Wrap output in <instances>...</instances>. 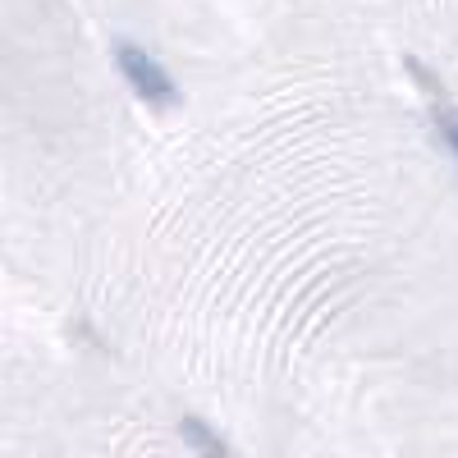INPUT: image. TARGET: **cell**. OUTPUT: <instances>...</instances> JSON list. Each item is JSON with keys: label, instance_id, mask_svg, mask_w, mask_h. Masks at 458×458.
<instances>
[{"label": "cell", "instance_id": "6da1fadb", "mask_svg": "<svg viewBox=\"0 0 458 458\" xmlns=\"http://www.w3.org/2000/svg\"><path fill=\"white\" fill-rule=\"evenodd\" d=\"M114 64H120V73L129 79V88L142 97V101H151V106H179V88H174V79L170 73L151 60L142 47H133V42H120L114 47Z\"/></svg>", "mask_w": 458, "mask_h": 458}, {"label": "cell", "instance_id": "7a4b0ae2", "mask_svg": "<svg viewBox=\"0 0 458 458\" xmlns=\"http://www.w3.org/2000/svg\"><path fill=\"white\" fill-rule=\"evenodd\" d=\"M179 436L193 445V454H202V458H234V449H229L220 436H216V427H207L202 417H179Z\"/></svg>", "mask_w": 458, "mask_h": 458}, {"label": "cell", "instance_id": "3957f363", "mask_svg": "<svg viewBox=\"0 0 458 458\" xmlns=\"http://www.w3.org/2000/svg\"><path fill=\"white\" fill-rule=\"evenodd\" d=\"M436 133L445 138V147L458 157V106H445V97L436 101Z\"/></svg>", "mask_w": 458, "mask_h": 458}]
</instances>
